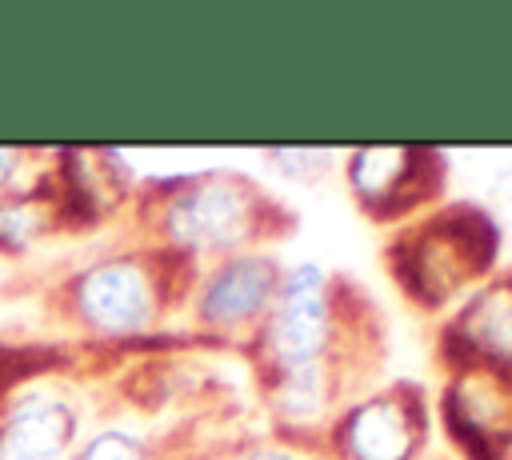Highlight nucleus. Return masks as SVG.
Masks as SVG:
<instances>
[{
	"label": "nucleus",
	"mask_w": 512,
	"mask_h": 460,
	"mask_svg": "<svg viewBox=\"0 0 512 460\" xmlns=\"http://www.w3.org/2000/svg\"><path fill=\"white\" fill-rule=\"evenodd\" d=\"M184 284L188 268L128 240L68 268L52 288V308L88 344L144 348L180 324Z\"/></svg>",
	"instance_id": "obj_2"
},
{
	"label": "nucleus",
	"mask_w": 512,
	"mask_h": 460,
	"mask_svg": "<svg viewBox=\"0 0 512 460\" xmlns=\"http://www.w3.org/2000/svg\"><path fill=\"white\" fill-rule=\"evenodd\" d=\"M440 356L452 364H484L512 376V268L480 280L456 300L440 324Z\"/></svg>",
	"instance_id": "obj_11"
},
{
	"label": "nucleus",
	"mask_w": 512,
	"mask_h": 460,
	"mask_svg": "<svg viewBox=\"0 0 512 460\" xmlns=\"http://www.w3.org/2000/svg\"><path fill=\"white\" fill-rule=\"evenodd\" d=\"M340 180L368 220L400 228L440 204L448 160L420 144H360L340 152Z\"/></svg>",
	"instance_id": "obj_7"
},
{
	"label": "nucleus",
	"mask_w": 512,
	"mask_h": 460,
	"mask_svg": "<svg viewBox=\"0 0 512 460\" xmlns=\"http://www.w3.org/2000/svg\"><path fill=\"white\" fill-rule=\"evenodd\" d=\"M504 232L480 204H436L412 224H400L384 248L396 288L420 312H448L480 280L500 272Z\"/></svg>",
	"instance_id": "obj_4"
},
{
	"label": "nucleus",
	"mask_w": 512,
	"mask_h": 460,
	"mask_svg": "<svg viewBox=\"0 0 512 460\" xmlns=\"http://www.w3.org/2000/svg\"><path fill=\"white\" fill-rule=\"evenodd\" d=\"M88 424V392L60 364L16 360L4 368L0 460H68Z\"/></svg>",
	"instance_id": "obj_5"
},
{
	"label": "nucleus",
	"mask_w": 512,
	"mask_h": 460,
	"mask_svg": "<svg viewBox=\"0 0 512 460\" xmlns=\"http://www.w3.org/2000/svg\"><path fill=\"white\" fill-rule=\"evenodd\" d=\"M136 220V240L192 272L248 248H268L288 232L292 212L252 176L204 168L152 176L136 196Z\"/></svg>",
	"instance_id": "obj_1"
},
{
	"label": "nucleus",
	"mask_w": 512,
	"mask_h": 460,
	"mask_svg": "<svg viewBox=\"0 0 512 460\" xmlns=\"http://www.w3.org/2000/svg\"><path fill=\"white\" fill-rule=\"evenodd\" d=\"M284 260L272 248H248L188 272L180 328L208 344L248 348L264 324Z\"/></svg>",
	"instance_id": "obj_6"
},
{
	"label": "nucleus",
	"mask_w": 512,
	"mask_h": 460,
	"mask_svg": "<svg viewBox=\"0 0 512 460\" xmlns=\"http://www.w3.org/2000/svg\"><path fill=\"white\" fill-rule=\"evenodd\" d=\"M56 228H64V208L52 176L0 196V256H28Z\"/></svg>",
	"instance_id": "obj_12"
},
{
	"label": "nucleus",
	"mask_w": 512,
	"mask_h": 460,
	"mask_svg": "<svg viewBox=\"0 0 512 460\" xmlns=\"http://www.w3.org/2000/svg\"><path fill=\"white\" fill-rule=\"evenodd\" d=\"M364 364L368 360H336V364H312V368L264 376L260 400H264V412L272 420V432L296 448L316 452L324 432L332 428L336 412L356 392H364L360 388Z\"/></svg>",
	"instance_id": "obj_10"
},
{
	"label": "nucleus",
	"mask_w": 512,
	"mask_h": 460,
	"mask_svg": "<svg viewBox=\"0 0 512 460\" xmlns=\"http://www.w3.org/2000/svg\"><path fill=\"white\" fill-rule=\"evenodd\" d=\"M504 188H508V196H512V164H508V172H504Z\"/></svg>",
	"instance_id": "obj_17"
},
{
	"label": "nucleus",
	"mask_w": 512,
	"mask_h": 460,
	"mask_svg": "<svg viewBox=\"0 0 512 460\" xmlns=\"http://www.w3.org/2000/svg\"><path fill=\"white\" fill-rule=\"evenodd\" d=\"M236 460H308V448H296V444L272 436V440H256V444L240 448Z\"/></svg>",
	"instance_id": "obj_16"
},
{
	"label": "nucleus",
	"mask_w": 512,
	"mask_h": 460,
	"mask_svg": "<svg viewBox=\"0 0 512 460\" xmlns=\"http://www.w3.org/2000/svg\"><path fill=\"white\" fill-rule=\"evenodd\" d=\"M436 416L464 460H512V376L484 364L444 368Z\"/></svg>",
	"instance_id": "obj_9"
},
{
	"label": "nucleus",
	"mask_w": 512,
	"mask_h": 460,
	"mask_svg": "<svg viewBox=\"0 0 512 460\" xmlns=\"http://www.w3.org/2000/svg\"><path fill=\"white\" fill-rule=\"evenodd\" d=\"M260 160L292 184H316L320 176L340 168L336 148H312V144H272V148L260 152Z\"/></svg>",
	"instance_id": "obj_14"
},
{
	"label": "nucleus",
	"mask_w": 512,
	"mask_h": 460,
	"mask_svg": "<svg viewBox=\"0 0 512 460\" xmlns=\"http://www.w3.org/2000/svg\"><path fill=\"white\" fill-rule=\"evenodd\" d=\"M152 436L128 416H104L88 424V432L76 440L68 460H152Z\"/></svg>",
	"instance_id": "obj_13"
},
{
	"label": "nucleus",
	"mask_w": 512,
	"mask_h": 460,
	"mask_svg": "<svg viewBox=\"0 0 512 460\" xmlns=\"http://www.w3.org/2000/svg\"><path fill=\"white\" fill-rule=\"evenodd\" d=\"M432 404L420 384L356 392L324 432L320 460H428Z\"/></svg>",
	"instance_id": "obj_8"
},
{
	"label": "nucleus",
	"mask_w": 512,
	"mask_h": 460,
	"mask_svg": "<svg viewBox=\"0 0 512 460\" xmlns=\"http://www.w3.org/2000/svg\"><path fill=\"white\" fill-rule=\"evenodd\" d=\"M368 328L372 324L356 288L328 264L300 256L280 268L276 300L244 352L256 368V380L312 364L368 360Z\"/></svg>",
	"instance_id": "obj_3"
},
{
	"label": "nucleus",
	"mask_w": 512,
	"mask_h": 460,
	"mask_svg": "<svg viewBox=\"0 0 512 460\" xmlns=\"http://www.w3.org/2000/svg\"><path fill=\"white\" fill-rule=\"evenodd\" d=\"M48 160H52L48 152H32V148H20V144H0V196L48 180L52 176Z\"/></svg>",
	"instance_id": "obj_15"
}]
</instances>
